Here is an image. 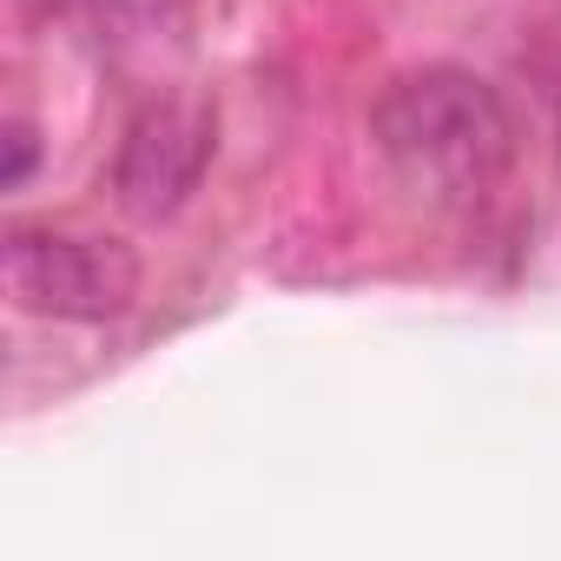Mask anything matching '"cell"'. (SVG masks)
Wrapping results in <instances>:
<instances>
[{"mask_svg": "<svg viewBox=\"0 0 561 561\" xmlns=\"http://www.w3.org/2000/svg\"><path fill=\"white\" fill-rule=\"evenodd\" d=\"M370 139L403 185L430 198H482L515 165V113L469 67H416L370 106Z\"/></svg>", "mask_w": 561, "mask_h": 561, "instance_id": "cell-1", "label": "cell"}, {"mask_svg": "<svg viewBox=\"0 0 561 561\" xmlns=\"http://www.w3.org/2000/svg\"><path fill=\"white\" fill-rule=\"evenodd\" d=\"M8 298L34 318H119L139 298V257L119 238H87V231H41L14 225L8 231Z\"/></svg>", "mask_w": 561, "mask_h": 561, "instance_id": "cell-2", "label": "cell"}, {"mask_svg": "<svg viewBox=\"0 0 561 561\" xmlns=\"http://www.w3.org/2000/svg\"><path fill=\"white\" fill-rule=\"evenodd\" d=\"M211 152H218V113H211V100H185V93L152 100V106L133 113V126L119 139L113 198L133 218H172L198 192Z\"/></svg>", "mask_w": 561, "mask_h": 561, "instance_id": "cell-3", "label": "cell"}, {"mask_svg": "<svg viewBox=\"0 0 561 561\" xmlns=\"http://www.w3.org/2000/svg\"><path fill=\"white\" fill-rule=\"evenodd\" d=\"M34 159H41V146H34V126H8V165H0V185L8 192H21L27 185V172H34Z\"/></svg>", "mask_w": 561, "mask_h": 561, "instance_id": "cell-4", "label": "cell"}]
</instances>
